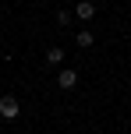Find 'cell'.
Wrapping results in <instances>:
<instances>
[{"instance_id": "cell-6", "label": "cell", "mask_w": 131, "mask_h": 134, "mask_svg": "<svg viewBox=\"0 0 131 134\" xmlns=\"http://www.w3.org/2000/svg\"><path fill=\"white\" fill-rule=\"evenodd\" d=\"M71 21H75V14H71V11H57V25H64V28H67Z\"/></svg>"}, {"instance_id": "cell-3", "label": "cell", "mask_w": 131, "mask_h": 134, "mask_svg": "<svg viewBox=\"0 0 131 134\" xmlns=\"http://www.w3.org/2000/svg\"><path fill=\"white\" fill-rule=\"evenodd\" d=\"M75 18L78 21H92L96 18V4H92V0H82V4L75 7Z\"/></svg>"}, {"instance_id": "cell-4", "label": "cell", "mask_w": 131, "mask_h": 134, "mask_svg": "<svg viewBox=\"0 0 131 134\" xmlns=\"http://www.w3.org/2000/svg\"><path fill=\"white\" fill-rule=\"evenodd\" d=\"M75 46H78V49H92V46H96V35H92L89 28H82V32L75 35Z\"/></svg>"}, {"instance_id": "cell-2", "label": "cell", "mask_w": 131, "mask_h": 134, "mask_svg": "<svg viewBox=\"0 0 131 134\" xmlns=\"http://www.w3.org/2000/svg\"><path fill=\"white\" fill-rule=\"evenodd\" d=\"M75 85H78V71H71V67H64V71L57 74V88H60V92H71Z\"/></svg>"}, {"instance_id": "cell-5", "label": "cell", "mask_w": 131, "mask_h": 134, "mask_svg": "<svg viewBox=\"0 0 131 134\" xmlns=\"http://www.w3.org/2000/svg\"><path fill=\"white\" fill-rule=\"evenodd\" d=\"M46 60L53 64V67H57V64H64V46H50V49H46Z\"/></svg>"}, {"instance_id": "cell-1", "label": "cell", "mask_w": 131, "mask_h": 134, "mask_svg": "<svg viewBox=\"0 0 131 134\" xmlns=\"http://www.w3.org/2000/svg\"><path fill=\"white\" fill-rule=\"evenodd\" d=\"M18 113H21V102L14 99V95H0V116H4V120H14Z\"/></svg>"}]
</instances>
